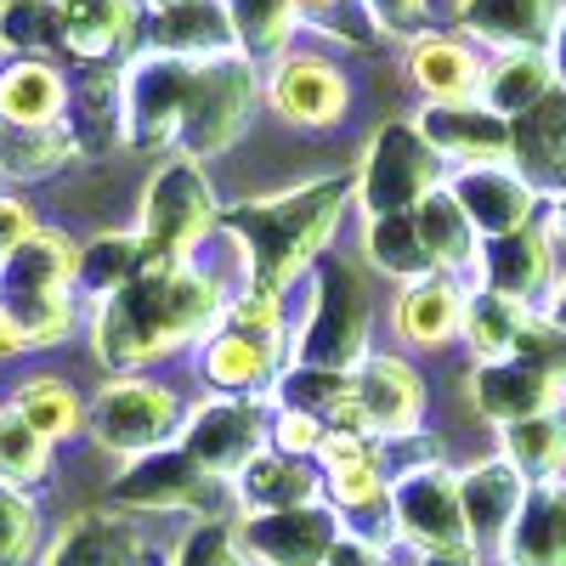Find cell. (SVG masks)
<instances>
[{
    "instance_id": "6da1fadb",
    "label": "cell",
    "mask_w": 566,
    "mask_h": 566,
    "mask_svg": "<svg viewBox=\"0 0 566 566\" xmlns=\"http://www.w3.org/2000/svg\"><path fill=\"white\" fill-rule=\"evenodd\" d=\"M216 317H227L216 283L199 277L193 266L181 261H154L142 277H130L125 290H114L97 312V357L103 368L125 374L136 363H154L176 346H193V340H210Z\"/></svg>"
},
{
    "instance_id": "7a4b0ae2",
    "label": "cell",
    "mask_w": 566,
    "mask_h": 566,
    "mask_svg": "<svg viewBox=\"0 0 566 566\" xmlns=\"http://www.w3.org/2000/svg\"><path fill=\"white\" fill-rule=\"evenodd\" d=\"M346 199H352L346 176H317L306 187H290V193L244 199V205H232L216 221L239 239V250L250 261V290L283 295V283L301 277L306 261L328 244V232H335Z\"/></svg>"
},
{
    "instance_id": "3957f363",
    "label": "cell",
    "mask_w": 566,
    "mask_h": 566,
    "mask_svg": "<svg viewBox=\"0 0 566 566\" xmlns=\"http://www.w3.org/2000/svg\"><path fill=\"white\" fill-rule=\"evenodd\" d=\"M363 357H368V283L346 261L323 255L312 261V312L295 335V363L352 374Z\"/></svg>"
},
{
    "instance_id": "277c9868",
    "label": "cell",
    "mask_w": 566,
    "mask_h": 566,
    "mask_svg": "<svg viewBox=\"0 0 566 566\" xmlns=\"http://www.w3.org/2000/svg\"><path fill=\"white\" fill-rule=\"evenodd\" d=\"M442 187V159L437 148L419 136L413 119H386L374 130L368 154L357 165V205L368 216H397V210H419L424 193Z\"/></svg>"
},
{
    "instance_id": "5b68a950",
    "label": "cell",
    "mask_w": 566,
    "mask_h": 566,
    "mask_svg": "<svg viewBox=\"0 0 566 566\" xmlns=\"http://www.w3.org/2000/svg\"><path fill=\"white\" fill-rule=\"evenodd\" d=\"M255 103V69L244 52H227L193 69V91H187V108H181V130H176V148L181 159H210L221 148H232L250 119Z\"/></svg>"
},
{
    "instance_id": "8992f818",
    "label": "cell",
    "mask_w": 566,
    "mask_h": 566,
    "mask_svg": "<svg viewBox=\"0 0 566 566\" xmlns=\"http://www.w3.org/2000/svg\"><path fill=\"white\" fill-rule=\"evenodd\" d=\"M216 227V193L199 159H170L142 199V244L154 261H181Z\"/></svg>"
},
{
    "instance_id": "52a82bcc",
    "label": "cell",
    "mask_w": 566,
    "mask_h": 566,
    "mask_svg": "<svg viewBox=\"0 0 566 566\" xmlns=\"http://www.w3.org/2000/svg\"><path fill=\"white\" fill-rule=\"evenodd\" d=\"M193 69L187 57L170 52H142L119 74V97H125V142L130 148H170L181 130V108L193 91Z\"/></svg>"
},
{
    "instance_id": "ba28073f",
    "label": "cell",
    "mask_w": 566,
    "mask_h": 566,
    "mask_svg": "<svg viewBox=\"0 0 566 566\" xmlns=\"http://www.w3.org/2000/svg\"><path fill=\"white\" fill-rule=\"evenodd\" d=\"M114 499L125 510H205V522H216L221 476H210L187 448H154V453H136L119 470Z\"/></svg>"
},
{
    "instance_id": "9c48e42d",
    "label": "cell",
    "mask_w": 566,
    "mask_h": 566,
    "mask_svg": "<svg viewBox=\"0 0 566 566\" xmlns=\"http://www.w3.org/2000/svg\"><path fill=\"white\" fill-rule=\"evenodd\" d=\"M181 402L176 391L154 386V380H114L97 391L91 402V437H97L108 453H154L165 448V437L176 431Z\"/></svg>"
},
{
    "instance_id": "30bf717a",
    "label": "cell",
    "mask_w": 566,
    "mask_h": 566,
    "mask_svg": "<svg viewBox=\"0 0 566 566\" xmlns=\"http://www.w3.org/2000/svg\"><path fill=\"white\" fill-rule=\"evenodd\" d=\"M232 538H239L250 566H323L340 538V515L323 504L255 510L244 515V527H232Z\"/></svg>"
},
{
    "instance_id": "8fae6325",
    "label": "cell",
    "mask_w": 566,
    "mask_h": 566,
    "mask_svg": "<svg viewBox=\"0 0 566 566\" xmlns=\"http://www.w3.org/2000/svg\"><path fill=\"white\" fill-rule=\"evenodd\" d=\"M391 527L419 555L424 549L470 544L464 504H459V476H453L448 464H424V470H413V476H397L391 482Z\"/></svg>"
},
{
    "instance_id": "7c38bea8",
    "label": "cell",
    "mask_w": 566,
    "mask_h": 566,
    "mask_svg": "<svg viewBox=\"0 0 566 566\" xmlns=\"http://www.w3.org/2000/svg\"><path fill=\"white\" fill-rule=\"evenodd\" d=\"M272 419L261 402H239V397H216L205 402L193 419L181 424V448L193 453L210 476H244V464L266 453Z\"/></svg>"
},
{
    "instance_id": "4fadbf2b",
    "label": "cell",
    "mask_w": 566,
    "mask_h": 566,
    "mask_svg": "<svg viewBox=\"0 0 566 566\" xmlns=\"http://www.w3.org/2000/svg\"><path fill=\"white\" fill-rule=\"evenodd\" d=\"M419 136L437 148V159L459 165H510V119H499L488 103H424L413 119Z\"/></svg>"
},
{
    "instance_id": "5bb4252c",
    "label": "cell",
    "mask_w": 566,
    "mask_h": 566,
    "mask_svg": "<svg viewBox=\"0 0 566 566\" xmlns=\"http://www.w3.org/2000/svg\"><path fill=\"white\" fill-rule=\"evenodd\" d=\"M448 193L459 199V210L470 216V227L482 239H504L515 227H533V210H538V193L522 181L515 165H464Z\"/></svg>"
},
{
    "instance_id": "9a60e30c",
    "label": "cell",
    "mask_w": 566,
    "mask_h": 566,
    "mask_svg": "<svg viewBox=\"0 0 566 566\" xmlns=\"http://www.w3.org/2000/svg\"><path fill=\"white\" fill-rule=\"evenodd\" d=\"M510 165L538 199L566 193V91L555 85L538 108L510 119Z\"/></svg>"
},
{
    "instance_id": "2e32d148",
    "label": "cell",
    "mask_w": 566,
    "mask_h": 566,
    "mask_svg": "<svg viewBox=\"0 0 566 566\" xmlns=\"http://www.w3.org/2000/svg\"><path fill=\"white\" fill-rule=\"evenodd\" d=\"M527 488L533 482L504 453L459 470V504H464L470 544H476V549H499L504 533L515 527V515H522V504H527Z\"/></svg>"
},
{
    "instance_id": "e0dca14e",
    "label": "cell",
    "mask_w": 566,
    "mask_h": 566,
    "mask_svg": "<svg viewBox=\"0 0 566 566\" xmlns=\"http://www.w3.org/2000/svg\"><path fill=\"white\" fill-rule=\"evenodd\" d=\"M470 397L493 424H515V419L555 413L566 386L522 357H493V363H476V374H470Z\"/></svg>"
},
{
    "instance_id": "ac0fdd59",
    "label": "cell",
    "mask_w": 566,
    "mask_h": 566,
    "mask_svg": "<svg viewBox=\"0 0 566 566\" xmlns=\"http://www.w3.org/2000/svg\"><path fill=\"white\" fill-rule=\"evenodd\" d=\"M352 391H357V413L368 424V437H402L419 424L424 386L402 357H363L352 368Z\"/></svg>"
},
{
    "instance_id": "d6986e66",
    "label": "cell",
    "mask_w": 566,
    "mask_h": 566,
    "mask_svg": "<svg viewBox=\"0 0 566 566\" xmlns=\"http://www.w3.org/2000/svg\"><path fill=\"white\" fill-rule=\"evenodd\" d=\"M476 272H482V290H499L510 301H538L549 290V272H555V239L533 221V227H515L504 239H482V255H476Z\"/></svg>"
},
{
    "instance_id": "ffe728a7",
    "label": "cell",
    "mask_w": 566,
    "mask_h": 566,
    "mask_svg": "<svg viewBox=\"0 0 566 566\" xmlns=\"http://www.w3.org/2000/svg\"><path fill=\"white\" fill-rule=\"evenodd\" d=\"M266 97H272V108L290 119V125L323 130V125H335V119L346 114L352 91H346V80H340L335 63L306 52V57H283V63H277V74H272V85H266Z\"/></svg>"
},
{
    "instance_id": "44dd1931",
    "label": "cell",
    "mask_w": 566,
    "mask_h": 566,
    "mask_svg": "<svg viewBox=\"0 0 566 566\" xmlns=\"http://www.w3.org/2000/svg\"><path fill=\"white\" fill-rule=\"evenodd\" d=\"M45 566H159V560L119 510H85L57 533Z\"/></svg>"
},
{
    "instance_id": "7402d4cb",
    "label": "cell",
    "mask_w": 566,
    "mask_h": 566,
    "mask_svg": "<svg viewBox=\"0 0 566 566\" xmlns=\"http://www.w3.org/2000/svg\"><path fill=\"white\" fill-rule=\"evenodd\" d=\"M560 0H459V29L493 52H544Z\"/></svg>"
},
{
    "instance_id": "603a6c76",
    "label": "cell",
    "mask_w": 566,
    "mask_h": 566,
    "mask_svg": "<svg viewBox=\"0 0 566 566\" xmlns=\"http://www.w3.org/2000/svg\"><path fill=\"white\" fill-rule=\"evenodd\" d=\"M504 566H566V476L533 482L515 527L499 544Z\"/></svg>"
},
{
    "instance_id": "cb8c5ba5",
    "label": "cell",
    "mask_w": 566,
    "mask_h": 566,
    "mask_svg": "<svg viewBox=\"0 0 566 566\" xmlns=\"http://www.w3.org/2000/svg\"><path fill=\"white\" fill-rule=\"evenodd\" d=\"M148 40H154V52H170L187 63H210V57L239 52V34H232V18L221 0H176V7L154 12Z\"/></svg>"
},
{
    "instance_id": "d4e9b609",
    "label": "cell",
    "mask_w": 566,
    "mask_h": 566,
    "mask_svg": "<svg viewBox=\"0 0 566 566\" xmlns=\"http://www.w3.org/2000/svg\"><path fill=\"white\" fill-rule=\"evenodd\" d=\"M63 125L74 136V154H108L114 142H125V97L114 69H85L69 85Z\"/></svg>"
},
{
    "instance_id": "484cf974",
    "label": "cell",
    "mask_w": 566,
    "mask_h": 566,
    "mask_svg": "<svg viewBox=\"0 0 566 566\" xmlns=\"http://www.w3.org/2000/svg\"><path fill=\"white\" fill-rule=\"evenodd\" d=\"M205 380L221 391H261L266 380H277V335L221 323V335L205 340Z\"/></svg>"
},
{
    "instance_id": "4316f807",
    "label": "cell",
    "mask_w": 566,
    "mask_h": 566,
    "mask_svg": "<svg viewBox=\"0 0 566 566\" xmlns=\"http://www.w3.org/2000/svg\"><path fill=\"white\" fill-rule=\"evenodd\" d=\"M408 74L431 103H470L482 91V57L459 34H419L408 45Z\"/></svg>"
},
{
    "instance_id": "83f0119b",
    "label": "cell",
    "mask_w": 566,
    "mask_h": 566,
    "mask_svg": "<svg viewBox=\"0 0 566 566\" xmlns=\"http://www.w3.org/2000/svg\"><path fill=\"white\" fill-rule=\"evenodd\" d=\"M272 386H277V402L283 408L323 419L328 431H368L363 413H357L352 374H340V368H306V363H295V368H283Z\"/></svg>"
},
{
    "instance_id": "f1b7e54d",
    "label": "cell",
    "mask_w": 566,
    "mask_h": 566,
    "mask_svg": "<svg viewBox=\"0 0 566 566\" xmlns=\"http://www.w3.org/2000/svg\"><path fill=\"white\" fill-rule=\"evenodd\" d=\"M74 244L57 232H34L29 244H18L0 261V301H23V295H69L74 290Z\"/></svg>"
},
{
    "instance_id": "f546056e",
    "label": "cell",
    "mask_w": 566,
    "mask_h": 566,
    "mask_svg": "<svg viewBox=\"0 0 566 566\" xmlns=\"http://www.w3.org/2000/svg\"><path fill=\"white\" fill-rule=\"evenodd\" d=\"M464 328V290L448 272H424L413 277L402 301H397V335L413 346H442Z\"/></svg>"
},
{
    "instance_id": "4dcf8cb0",
    "label": "cell",
    "mask_w": 566,
    "mask_h": 566,
    "mask_svg": "<svg viewBox=\"0 0 566 566\" xmlns=\"http://www.w3.org/2000/svg\"><path fill=\"white\" fill-rule=\"evenodd\" d=\"M555 91V69L544 52H499L482 69V91L476 103H488L499 119H522L527 108H538Z\"/></svg>"
},
{
    "instance_id": "1f68e13d",
    "label": "cell",
    "mask_w": 566,
    "mask_h": 566,
    "mask_svg": "<svg viewBox=\"0 0 566 566\" xmlns=\"http://www.w3.org/2000/svg\"><path fill=\"white\" fill-rule=\"evenodd\" d=\"M130 23H136L130 0H63V52L85 63L130 52V40H136Z\"/></svg>"
},
{
    "instance_id": "d6a6232c",
    "label": "cell",
    "mask_w": 566,
    "mask_h": 566,
    "mask_svg": "<svg viewBox=\"0 0 566 566\" xmlns=\"http://www.w3.org/2000/svg\"><path fill=\"white\" fill-rule=\"evenodd\" d=\"M413 221H419V239H424V250H431L437 272L453 277V272H470V266H476V255H482V232L470 227V216H464L459 199L448 193V181L437 187V193H424V199H419Z\"/></svg>"
},
{
    "instance_id": "836d02e7",
    "label": "cell",
    "mask_w": 566,
    "mask_h": 566,
    "mask_svg": "<svg viewBox=\"0 0 566 566\" xmlns=\"http://www.w3.org/2000/svg\"><path fill=\"white\" fill-rule=\"evenodd\" d=\"M239 499L244 510H301V504H317V470L295 453H277L266 448L261 459L244 464V476H239Z\"/></svg>"
},
{
    "instance_id": "e575fe53",
    "label": "cell",
    "mask_w": 566,
    "mask_h": 566,
    "mask_svg": "<svg viewBox=\"0 0 566 566\" xmlns=\"http://www.w3.org/2000/svg\"><path fill=\"white\" fill-rule=\"evenodd\" d=\"M63 103H69V85H63V74L45 57H18V63L0 69V119L57 125Z\"/></svg>"
},
{
    "instance_id": "d590c367",
    "label": "cell",
    "mask_w": 566,
    "mask_h": 566,
    "mask_svg": "<svg viewBox=\"0 0 566 566\" xmlns=\"http://www.w3.org/2000/svg\"><path fill=\"white\" fill-rule=\"evenodd\" d=\"M74 159V136L69 125H18V119H0V176L12 181H40V176H57Z\"/></svg>"
},
{
    "instance_id": "8d00e7d4",
    "label": "cell",
    "mask_w": 566,
    "mask_h": 566,
    "mask_svg": "<svg viewBox=\"0 0 566 566\" xmlns=\"http://www.w3.org/2000/svg\"><path fill=\"white\" fill-rule=\"evenodd\" d=\"M527 306L522 301H510V295H499V290H470L464 295V328L459 335L470 340V352H476L482 363H493V357H510L515 352V340H522V328H527Z\"/></svg>"
},
{
    "instance_id": "74e56055",
    "label": "cell",
    "mask_w": 566,
    "mask_h": 566,
    "mask_svg": "<svg viewBox=\"0 0 566 566\" xmlns=\"http://www.w3.org/2000/svg\"><path fill=\"white\" fill-rule=\"evenodd\" d=\"M499 431H504V459L522 470L527 482L566 476V419L560 413L515 419V424H499Z\"/></svg>"
},
{
    "instance_id": "f35d334b",
    "label": "cell",
    "mask_w": 566,
    "mask_h": 566,
    "mask_svg": "<svg viewBox=\"0 0 566 566\" xmlns=\"http://www.w3.org/2000/svg\"><path fill=\"white\" fill-rule=\"evenodd\" d=\"M363 255H368L374 266H380V272L402 277V283H413V277H424V272H437L431 250H424V239H419L413 210H397V216H368Z\"/></svg>"
},
{
    "instance_id": "ab89813d",
    "label": "cell",
    "mask_w": 566,
    "mask_h": 566,
    "mask_svg": "<svg viewBox=\"0 0 566 566\" xmlns=\"http://www.w3.org/2000/svg\"><path fill=\"white\" fill-rule=\"evenodd\" d=\"M154 266V255H148V244L142 239H130V232H108V239H91L85 250H80V266H74V283L80 290H91V295H114V290H125L130 277H142Z\"/></svg>"
},
{
    "instance_id": "60d3db41",
    "label": "cell",
    "mask_w": 566,
    "mask_h": 566,
    "mask_svg": "<svg viewBox=\"0 0 566 566\" xmlns=\"http://www.w3.org/2000/svg\"><path fill=\"white\" fill-rule=\"evenodd\" d=\"M0 45L18 57L63 52V0H0Z\"/></svg>"
},
{
    "instance_id": "b9f144b4",
    "label": "cell",
    "mask_w": 566,
    "mask_h": 566,
    "mask_svg": "<svg viewBox=\"0 0 566 566\" xmlns=\"http://www.w3.org/2000/svg\"><path fill=\"white\" fill-rule=\"evenodd\" d=\"M232 34H239V52L244 57H272L283 52V40L295 34V7L301 0H221Z\"/></svg>"
},
{
    "instance_id": "7bdbcfd3",
    "label": "cell",
    "mask_w": 566,
    "mask_h": 566,
    "mask_svg": "<svg viewBox=\"0 0 566 566\" xmlns=\"http://www.w3.org/2000/svg\"><path fill=\"white\" fill-rule=\"evenodd\" d=\"M52 470V442H45L18 408H0V482L29 488Z\"/></svg>"
},
{
    "instance_id": "ee69618b",
    "label": "cell",
    "mask_w": 566,
    "mask_h": 566,
    "mask_svg": "<svg viewBox=\"0 0 566 566\" xmlns=\"http://www.w3.org/2000/svg\"><path fill=\"white\" fill-rule=\"evenodd\" d=\"M12 408L34 424L45 442H57V437H74V431H80V397H74L63 380H29V386H18Z\"/></svg>"
},
{
    "instance_id": "f6af8a7d",
    "label": "cell",
    "mask_w": 566,
    "mask_h": 566,
    "mask_svg": "<svg viewBox=\"0 0 566 566\" xmlns=\"http://www.w3.org/2000/svg\"><path fill=\"white\" fill-rule=\"evenodd\" d=\"M40 544V510L23 488L0 482V566H29Z\"/></svg>"
},
{
    "instance_id": "bcb514c9",
    "label": "cell",
    "mask_w": 566,
    "mask_h": 566,
    "mask_svg": "<svg viewBox=\"0 0 566 566\" xmlns=\"http://www.w3.org/2000/svg\"><path fill=\"white\" fill-rule=\"evenodd\" d=\"M170 566H250V560H244L239 538H232V527H221V522H199L193 533L181 538V549H176Z\"/></svg>"
},
{
    "instance_id": "7dc6e473",
    "label": "cell",
    "mask_w": 566,
    "mask_h": 566,
    "mask_svg": "<svg viewBox=\"0 0 566 566\" xmlns=\"http://www.w3.org/2000/svg\"><path fill=\"white\" fill-rule=\"evenodd\" d=\"M510 357H522V363H533V368H544L549 380H560L566 386V335L549 323V317H527V328H522V340H515V352Z\"/></svg>"
},
{
    "instance_id": "c3c4849f",
    "label": "cell",
    "mask_w": 566,
    "mask_h": 566,
    "mask_svg": "<svg viewBox=\"0 0 566 566\" xmlns=\"http://www.w3.org/2000/svg\"><path fill=\"white\" fill-rule=\"evenodd\" d=\"M323 437H328V424H323V419H312V413H295V408H283V413L272 419V442H277V453L312 459V453L323 448Z\"/></svg>"
},
{
    "instance_id": "681fc988",
    "label": "cell",
    "mask_w": 566,
    "mask_h": 566,
    "mask_svg": "<svg viewBox=\"0 0 566 566\" xmlns=\"http://www.w3.org/2000/svg\"><path fill=\"white\" fill-rule=\"evenodd\" d=\"M34 210L29 205H18V199H0V261H7L18 244H29L34 239Z\"/></svg>"
},
{
    "instance_id": "f907efd6",
    "label": "cell",
    "mask_w": 566,
    "mask_h": 566,
    "mask_svg": "<svg viewBox=\"0 0 566 566\" xmlns=\"http://www.w3.org/2000/svg\"><path fill=\"white\" fill-rule=\"evenodd\" d=\"M323 566H391V560H386V549L374 544V538L340 533V538H335V549H328V560H323Z\"/></svg>"
},
{
    "instance_id": "816d5d0a",
    "label": "cell",
    "mask_w": 566,
    "mask_h": 566,
    "mask_svg": "<svg viewBox=\"0 0 566 566\" xmlns=\"http://www.w3.org/2000/svg\"><path fill=\"white\" fill-rule=\"evenodd\" d=\"M363 7H368L374 29H386V34H402V29H413V23H419L424 0H363Z\"/></svg>"
},
{
    "instance_id": "f5cc1de1",
    "label": "cell",
    "mask_w": 566,
    "mask_h": 566,
    "mask_svg": "<svg viewBox=\"0 0 566 566\" xmlns=\"http://www.w3.org/2000/svg\"><path fill=\"white\" fill-rule=\"evenodd\" d=\"M544 57H549V69H555V85L566 91V7H560V18H555V34H549V45H544Z\"/></svg>"
},
{
    "instance_id": "db71d44e",
    "label": "cell",
    "mask_w": 566,
    "mask_h": 566,
    "mask_svg": "<svg viewBox=\"0 0 566 566\" xmlns=\"http://www.w3.org/2000/svg\"><path fill=\"white\" fill-rule=\"evenodd\" d=\"M419 566H476V544H453V549H424Z\"/></svg>"
},
{
    "instance_id": "11a10c76",
    "label": "cell",
    "mask_w": 566,
    "mask_h": 566,
    "mask_svg": "<svg viewBox=\"0 0 566 566\" xmlns=\"http://www.w3.org/2000/svg\"><path fill=\"white\" fill-rule=\"evenodd\" d=\"M18 352H23V335H18V323L7 317V306H0V363L18 357Z\"/></svg>"
},
{
    "instance_id": "9f6ffc18",
    "label": "cell",
    "mask_w": 566,
    "mask_h": 566,
    "mask_svg": "<svg viewBox=\"0 0 566 566\" xmlns=\"http://www.w3.org/2000/svg\"><path fill=\"white\" fill-rule=\"evenodd\" d=\"M544 317L560 328V335H566V277L555 283V290H549V306H544Z\"/></svg>"
},
{
    "instance_id": "6f0895ef",
    "label": "cell",
    "mask_w": 566,
    "mask_h": 566,
    "mask_svg": "<svg viewBox=\"0 0 566 566\" xmlns=\"http://www.w3.org/2000/svg\"><path fill=\"white\" fill-rule=\"evenodd\" d=\"M549 239H555V244L566 250V193L555 199V216H549Z\"/></svg>"
},
{
    "instance_id": "680465c9",
    "label": "cell",
    "mask_w": 566,
    "mask_h": 566,
    "mask_svg": "<svg viewBox=\"0 0 566 566\" xmlns=\"http://www.w3.org/2000/svg\"><path fill=\"white\" fill-rule=\"evenodd\" d=\"M130 7H148V12H165V7H176V0H130Z\"/></svg>"
},
{
    "instance_id": "91938a15",
    "label": "cell",
    "mask_w": 566,
    "mask_h": 566,
    "mask_svg": "<svg viewBox=\"0 0 566 566\" xmlns=\"http://www.w3.org/2000/svg\"><path fill=\"white\" fill-rule=\"evenodd\" d=\"M301 7H340V0H301Z\"/></svg>"
}]
</instances>
